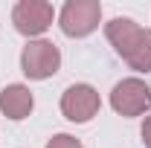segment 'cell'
Wrapping results in <instances>:
<instances>
[{"label": "cell", "mask_w": 151, "mask_h": 148, "mask_svg": "<svg viewBox=\"0 0 151 148\" xmlns=\"http://www.w3.org/2000/svg\"><path fill=\"white\" fill-rule=\"evenodd\" d=\"M105 35L113 50L131 64V70L151 73V29H142L131 18H113L105 26Z\"/></svg>", "instance_id": "obj_1"}, {"label": "cell", "mask_w": 151, "mask_h": 148, "mask_svg": "<svg viewBox=\"0 0 151 148\" xmlns=\"http://www.w3.org/2000/svg\"><path fill=\"white\" fill-rule=\"evenodd\" d=\"M99 18H102L99 0H67L58 15V26L70 38H84L99 26Z\"/></svg>", "instance_id": "obj_2"}, {"label": "cell", "mask_w": 151, "mask_h": 148, "mask_svg": "<svg viewBox=\"0 0 151 148\" xmlns=\"http://www.w3.org/2000/svg\"><path fill=\"white\" fill-rule=\"evenodd\" d=\"M58 67H61V52L52 41H29L20 52V70L35 81L55 75Z\"/></svg>", "instance_id": "obj_3"}, {"label": "cell", "mask_w": 151, "mask_h": 148, "mask_svg": "<svg viewBox=\"0 0 151 148\" xmlns=\"http://www.w3.org/2000/svg\"><path fill=\"white\" fill-rule=\"evenodd\" d=\"M111 108L119 116H139L151 108V87L142 78H122L111 90Z\"/></svg>", "instance_id": "obj_4"}, {"label": "cell", "mask_w": 151, "mask_h": 148, "mask_svg": "<svg viewBox=\"0 0 151 148\" xmlns=\"http://www.w3.org/2000/svg\"><path fill=\"white\" fill-rule=\"evenodd\" d=\"M52 18H55V12H52V6L47 0H20L12 9V23L26 38L44 35L52 26Z\"/></svg>", "instance_id": "obj_5"}, {"label": "cell", "mask_w": 151, "mask_h": 148, "mask_svg": "<svg viewBox=\"0 0 151 148\" xmlns=\"http://www.w3.org/2000/svg\"><path fill=\"white\" fill-rule=\"evenodd\" d=\"M102 108V99L90 84H70L61 96V113L70 122H90Z\"/></svg>", "instance_id": "obj_6"}, {"label": "cell", "mask_w": 151, "mask_h": 148, "mask_svg": "<svg viewBox=\"0 0 151 148\" xmlns=\"http://www.w3.org/2000/svg\"><path fill=\"white\" fill-rule=\"evenodd\" d=\"M32 105H35L32 90L23 87V84H9V87L0 90V111H3V116H9L15 122L26 119L32 113Z\"/></svg>", "instance_id": "obj_7"}, {"label": "cell", "mask_w": 151, "mask_h": 148, "mask_svg": "<svg viewBox=\"0 0 151 148\" xmlns=\"http://www.w3.org/2000/svg\"><path fill=\"white\" fill-rule=\"evenodd\" d=\"M47 148H84L76 137H70V134H55L50 142H47Z\"/></svg>", "instance_id": "obj_8"}, {"label": "cell", "mask_w": 151, "mask_h": 148, "mask_svg": "<svg viewBox=\"0 0 151 148\" xmlns=\"http://www.w3.org/2000/svg\"><path fill=\"white\" fill-rule=\"evenodd\" d=\"M139 134H142V142H145V148H151V116L142 122V131H139Z\"/></svg>", "instance_id": "obj_9"}]
</instances>
